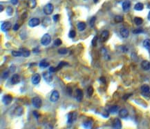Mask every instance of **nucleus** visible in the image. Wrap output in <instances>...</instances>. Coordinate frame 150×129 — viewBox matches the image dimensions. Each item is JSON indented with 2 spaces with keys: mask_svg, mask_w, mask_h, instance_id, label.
<instances>
[{
  "mask_svg": "<svg viewBox=\"0 0 150 129\" xmlns=\"http://www.w3.org/2000/svg\"><path fill=\"white\" fill-rule=\"evenodd\" d=\"M51 42V37L49 34H45L41 39V43L43 46H48L49 45Z\"/></svg>",
  "mask_w": 150,
  "mask_h": 129,
  "instance_id": "obj_1",
  "label": "nucleus"
},
{
  "mask_svg": "<svg viewBox=\"0 0 150 129\" xmlns=\"http://www.w3.org/2000/svg\"><path fill=\"white\" fill-rule=\"evenodd\" d=\"M53 9H54V7H53V4L51 3H48L46 6L44 7V12L47 15H49L50 14H52L53 12Z\"/></svg>",
  "mask_w": 150,
  "mask_h": 129,
  "instance_id": "obj_2",
  "label": "nucleus"
},
{
  "mask_svg": "<svg viewBox=\"0 0 150 129\" xmlns=\"http://www.w3.org/2000/svg\"><path fill=\"white\" fill-rule=\"evenodd\" d=\"M32 104L34 106V107L37 108H40L42 106V101L41 98L39 97H35L32 99Z\"/></svg>",
  "mask_w": 150,
  "mask_h": 129,
  "instance_id": "obj_3",
  "label": "nucleus"
},
{
  "mask_svg": "<svg viewBox=\"0 0 150 129\" xmlns=\"http://www.w3.org/2000/svg\"><path fill=\"white\" fill-rule=\"evenodd\" d=\"M59 98V94L58 91L57 90H53L50 97V100L52 102H56Z\"/></svg>",
  "mask_w": 150,
  "mask_h": 129,
  "instance_id": "obj_4",
  "label": "nucleus"
},
{
  "mask_svg": "<svg viewBox=\"0 0 150 129\" xmlns=\"http://www.w3.org/2000/svg\"><path fill=\"white\" fill-rule=\"evenodd\" d=\"M40 20L38 18L34 17V18H32L29 20L28 25L31 27H35V26H37L40 24Z\"/></svg>",
  "mask_w": 150,
  "mask_h": 129,
  "instance_id": "obj_5",
  "label": "nucleus"
},
{
  "mask_svg": "<svg viewBox=\"0 0 150 129\" xmlns=\"http://www.w3.org/2000/svg\"><path fill=\"white\" fill-rule=\"evenodd\" d=\"M43 77L47 82H50L53 80V75L51 74V72H44L43 73Z\"/></svg>",
  "mask_w": 150,
  "mask_h": 129,
  "instance_id": "obj_6",
  "label": "nucleus"
},
{
  "mask_svg": "<svg viewBox=\"0 0 150 129\" xmlns=\"http://www.w3.org/2000/svg\"><path fill=\"white\" fill-rule=\"evenodd\" d=\"M109 36V33L107 31H104L103 32L101 33V35H100V42H106V40H108Z\"/></svg>",
  "mask_w": 150,
  "mask_h": 129,
  "instance_id": "obj_7",
  "label": "nucleus"
},
{
  "mask_svg": "<svg viewBox=\"0 0 150 129\" xmlns=\"http://www.w3.org/2000/svg\"><path fill=\"white\" fill-rule=\"evenodd\" d=\"M41 80V77L40 75V74L38 73H35L33 75V77L31 78V82L32 83L35 84V85H37L38 84L40 83Z\"/></svg>",
  "mask_w": 150,
  "mask_h": 129,
  "instance_id": "obj_8",
  "label": "nucleus"
},
{
  "mask_svg": "<svg viewBox=\"0 0 150 129\" xmlns=\"http://www.w3.org/2000/svg\"><path fill=\"white\" fill-rule=\"evenodd\" d=\"M76 120V113L73 112V113H70L68 115V121L67 123L68 124H72V123Z\"/></svg>",
  "mask_w": 150,
  "mask_h": 129,
  "instance_id": "obj_9",
  "label": "nucleus"
},
{
  "mask_svg": "<svg viewBox=\"0 0 150 129\" xmlns=\"http://www.w3.org/2000/svg\"><path fill=\"white\" fill-rule=\"evenodd\" d=\"M12 100H13V97H12V96L10 95H5L3 96V99H2L3 103L5 105L10 104L11 103Z\"/></svg>",
  "mask_w": 150,
  "mask_h": 129,
  "instance_id": "obj_10",
  "label": "nucleus"
},
{
  "mask_svg": "<svg viewBox=\"0 0 150 129\" xmlns=\"http://www.w3.org/2000/svg\"><path fill=\"white\" fill-rule=\"evenodd\" d=\"M11 23L9 22H3V24H1V30L4 32H7L8 31H9L10 28H11Z\"/></svg>",
  "mask_w": 150,
  "mask_h": 129,
  "instance_id": "obj_11",
  "label": "nucleus"
},
{
  "mask_svg": "<svg viewBox=\"0 0 150 129\" xmlns=\"http://www.w3.org/2000/svg\"><path fill=\"white\" fill-rule=\"evenodd\" d=\"M20 82V77L18 74H14L11 77V83L13 84H17Z\"/></svg>",
  "mask_w": 150,
  "mask_h": 129,
  "instance_id": "obj_12",
  "label": "nucleus"
},
{
  "mask_svg": "<svg viewBox=\"0 0 150 129\" xmlns=\"http://www.w3.org/2000/svg\"><path fill=\"white\" fill-rule=\"evenodd\" d=\"M75 93H76V96H75V98L77 99L78 101H81V100L83 98V92H82V90L81 89H77L76 91H75Z\"/></svg>",
  "mask_w": 150,
  "mask_h": 129,
  "instance_id": "obj_13",
  "label": "nucleus"
},
{
  "mask_svg": "<svg viewBox=\"0 0 150 129\" xmlns=\"http://www.w3.org/2000/svg\"><path fill=\"white\" fill-rule=\"evenodd\" d=\"M141 67L145 71H148L150 69V62L147 60H144L141 63Z\"/></svg>",
  "mask_w": 150,
  "mask_h": 129,
  "instance_id": "obj_14",
  "label": "nucleus"
},
{
  "mask_svg": "<svg viewBox=\"0 0 150 129\" xmlns=\"http://www.w3.org/2000/svg\"><path fill=\"white\" fill-rule=\"evenodd\" d=\"M131 7V2L129 1V0H127V1H125L123 3H122V9L125 12H127L128 11L129 8Z\"/></svg>",
  "mask_w": 150,
  "mask_h": 129,
  "instance_id": "obj_15",
  "label": "nucleus"
},
{
  "mask_svg": "<svg viewBox=\"0 0 150 129\" xmlns=\"http://www.w3.org/2000/svg\"><path fill=\"white\" fill-rule=\"evenodd\" d=\"M129 115V112L127 109H121L120 111H119V116L121 117V118H126Z\"/></svg>",
  "mask_w": 150,
  "mask_h": 129,
  "instance_id": "obj_16",
  "label": "nucleus"
},
{
  "mask_svg": "<svg viewBox=\"0 0 150 129\" xmlns=\"http://www.w3.org/2000/svg\"><path fill=\"white\" fill-rule=\"evenodd\" d=\"M120 33L123 38H127L129 37V32L127 28H121V30L120 31Z\"/></svg>",
  "mask_w": 150,
  "mask_h": 129,
  "instance_id": "obj_17",
  "label": "nucleus"
},
{
  "mask_svg": "<svg viewBox=\"0 0 150 129\" xmlns=\"http://www.w3.org/2000/svg\"><path fill=\"white\" fill-rule=\"evenodd\" d=\"M113 128L114 129H120L122 128V124H121V122L119 119H116L114 120L113 122Z\"/></svg>",
  "mask_w": 150,
  "mask_h": 129,
  "instance_id": "obj_18",
  "label": "nucleus"
},
{
  "mask_svg": "<svg viewBox=\"0 0 150 129\" xmlns=\"http://www.w3.org/2000/svg\"><path fill=\"white\" fill-rule=\"evenodd\" d=\"M141 91L143 92V94L144 95H147V94H149L150 92V86L148 85H146L145 84L143 86H141Z\"/></svg>",
  "mask_w": 150,
  "mask_h": 129,
  "instance_id": "obj_19",
  "label": "nucleus"
},
{
  "mask_svg": "<svg viewBox=\"0 0 150 129\" xmlns=\"http://www.w3.org/2000/svg\"><path fill=\"white\" fill-rule=\"evenodd\" d=\"M27 5L30 8H35L37 5V1L36 0H28Z\"/></svg>",
  "mask_w": 150,
  "mask_h": 129,
  "instance_id": "obj_20",
  "label": "nucleus"
},
{
  "mask_svg": "<svg viewBox=\"0 0 150 129\" xmlns=\"http://www.w3.org/2000/svg\"><path fill=\"white\" fill-rule=\"evenodd\" d=\"M19 50L22 52V56L24 57H29V55H30V54H31V52H30L28 49H26V48H20Z\"/></svg>",
  "mask_w": 150,
  "mask_h": 129,
  "instance_id": "obj_21",
  "label": "nucleus"
},
{
  "mask_svg": "<svg viewBox=\"0 0 150 129\" xmlns=\"http://www.w3.org/2000/svg\"><path fill=\"white\" fill-rule=\"evenodd\" d=\"M24 113V109L22 106H18L15 108V114L17 116H21Z\"/></svg>",
  "mask_w": 150,
  "mask_h": 129,
  "instance_id": "obj_22",
  "label": "nucleus"
},
{
  "mask_svg": "<svg viewBox=\"0 0 150 129\" xmlns=\"http://www.w3.org/2000/svg\"><path fill=\"white\" fill-rule=\"evenodd\" d=\"M85 28H86V24H85V22H80L78 24V29L80 31H85Z\"/></svg>",
  "mask_w": 150,
  "mask_h": 129,
  "instance_id": "obj_23",
  "label": "nucleus"
},
{
  "mask_svg": "<svg viewBox=\"0 0 150 129\" xmlns=\"http://www.w3.org/2000/svg\"><path fill=\"white\" fill-rule=\"evenodd\" d=\"M143 46L147 50L150 51V40H145L143 42Z\"/></svg>",
  "mask_w": 150,
  "mask_h": 129,
  "instance_id": "obj_24",
  "label": "nucleus"
},
{
  "mask_svg": "<svg viewBox=\"0 0 150 129\" xmlns=\"http://www.w3.org/2000/svg\"><path fill=\"white\" fill-rule=\"evenodd\" d=\"M143 8L144 6L142 3H137L134 6V9L136 10H138V11H141V10H142L143 9Z\"/></svg>",
  "mask_w": 150,
  "mask_h": 129,
  "instance_id": "obj_25",
  "label": "nucleus"
},
{
  "mask_svg": "<svg viewBox=\"0 0 150 129\" xmlns=\"http://www.w3.org/2000/svg\"><path fill=\"white\" fill-rule=\"evenodd\" d=\"M143 22V19L141 18V17H135L134 18V23L136 25H138V26L142 24Z\"/></svg>",
  "mask_w": 150,
  "mask_h": 129,
  "instance_id": "obj_26",
  "label": "nucleus"
},
{
  "mask_svg": "<svg viewBox=\"0 0 150 129\" xmlns=\"http://www.w3.org/2000/svg\"><path fill=\"white\" fill-rule=\"evenodd\" d=\"M118 111V106H113L110 108L109 109V112L111 113H116Z\"/></svg>",
  "mask_w": 150,
  "mask_h": 129,
  "instance_id": "obj_27",
  "label": "nucleus"
},
{
  "mask_svg": "<svg viewBox=\"0 0 150 129\" xmlns=\"http://www.w3.org/2000/svg\"><path fill=\"white\" fill-rule=\"evenodd\" d=\"M91 126H92V122L91 121H87L83 124V126L85 128H87V129H90Z\"/></svg>",
  "mask_w": 150,
  "mask_h": 129,
  "instance_id": "obj_28",
  "label": "nucleus"
},
{
  "mask_svg": "<svg viewBox=\"0 0 150 129\" xmlns=\"http://www.w3.org/2000/svg\"><path fill=\"white\" fill-rule=\"evenodd\" d=\"M12 55L13 57H20V56H22V52L19 50V51H16V50H13L12 51Z\"/></svg>",
  "mask_w": 150,
  "mask_h": 129,
  "instance_id": "obj_29",
  "label": "nucleus"
},
{
  "mask_svg": "<svg viewBox=\"0 0 150 129\" xmlns=\"http://www.w3.org/2000/svg\"><path fill=\"white\" fill-rule=\"evenodd\" d=\"M122 20H123V17L122 16H116L115 18H114V21L116 22V23H120V22H122Z\"/></svg>",
  "mask_w": 150,
  "mask_h": 129,
  "instance_id": "obj_30",
  "label": "nucleus"
},
{
  "mask_svg": "<svg viewBox=\"0 0 150 129\" xmlns=\"http://www.w3.org/2000/svg\"><path fill=\"white\" fill-rule=\"evenodd\" d=\"M49 66V64L48 62H45V61H42V62L40 63V66L41 68H47Z\"/></svg>",
  "mask_w": 150,
  "mask_h": 129,
  "instance_id": "obj_31",
  "label": "nucleus"
},
{
  "mask_svg": "<svg viewBox=\"0 0 150 129\" xmlns=\"http://www.w3.org/2000/svg\"><path fill=\"white\" fill-rule=\"evenodd\" d=\"M58 52L61 55H65L68 52V50L66 48H59L58 50Z\"/></svg>",
  "mask_w": 150,
  "mask_h": 129,
  "instance_id": "obj_32",
  "label": "nucleus"
},
{
  "mask_svg": "<svg viewBox=\"0 0 150 129\" xmlns=\"http://www.w3.org/2000/svg\"><path fill=\"white\" fill-rule=\"evenodd\" d=\"M68 64L66 63V62H61L59 64V65L57 66L56 67V70L57 71V70H59V69H61L64 66H65V65H67Z\"/></svg>",
  "mask_w": 150,
  "mask_h": 129,
  "instance_id": "obj_33",
  "label": "nucleus"
},
{
  "mask_svg": "<svg viewBox=\"0 0 150 129\" xmlns=\"http://www.w3.org/2000/svg\"><path fill=\"white\" fill-rule=\"evenodd\" d=\"M62 40L60 39H56V40L54 41V45L55 46H59L60 45H62Z\"/></svg>",
  "mask_w": 150,
  "mask_h": 129,
  "instance_id": "obj_34",
  "label": "nucleus"
},
{
  "mask_svg": "<svg viewBox=\"0 0 150 129\" xmlns=\"http://www.w3.org/2000/svg\"><path fill=\"white\" fill-rule=\"evenodd\" d=\"M87 93L89 96H92L94 93V88L92 86H89L87 89Z\"/></svg>",
  "mask_w": 150,
  "mask_h": 129,
  "instance_id": "obj_35",
  "label": "nucleus"
},
{
  "mask_svg": "<svg viewBox=\"0 0 150 129\" xmlns=\"http://www.w3.org/2000/svg\"><path fill=\"white\" fill-rule=\"evenodd\" d=\"M6 12L8 15H10V16L12 15V14H13V8H12L11 6H8L6 9Z\"/></svg>",
  "mask_w": 150,
  "mask_h": 129,
  "instance_id": "obj_36",
  "label": "nucleus"
},
{
  "mask_svg": "<svg viewBox=\"0 0 150 129\" xmlns=\"http://www.w3.org/2000/svg\"><path fill=\"white\" fill-rule=\"evenodd\" d=\"M96 17H93L91 19V20H90V22H89V24H90V26H91V27H94V25H95V22H96Z\"/></svg>",
  "mask_w": 150,
  "mask_h": 129,
  "instance_id": "obj_37",
  "label": "nucleus"
},
{
  "mask_svg": "<svg viewBox=\"0 0 150 129\" xmlns=\"http://www.w3.org/2000/svg\"><path fill=\"white\" fill-rule=\"evenodd\" d=\"M75 35H76V33L75 31H71L69 32V37L70 38H74L75 37Z\"/></svg>",
  "mask_w": 150,
  "mask_h": 129,
  "instance_id": "obj_38",
  "label": "nucleus"
},
{
  "mask_svg": "<svg viewBox=\"0 0 150 129\" xmlns=\"http://www.w3.org/2000/svg\"><path fill=\"white\" fill-rule=\"evenodd\" d=\"M97 40H98V37H95L92 40V45L94 46H96V44H97Z\"/></svg>",
  "mask_w": 150,
  "mask_h": 129,
  "instance_id": "obj_39",
  "label": "nucleus"
},
{
  "mask_svg": "<svg viewBox=\"0 0 150 129\" xmlns=\"http://www.w3.org/2000/svg\"><path fill=\"white\" fill-rule=\"evenodd\" d=\"M143 30L141 29V28H138V29H136V30H134V31H133V33L134 34H138V33H142L143 32Z\"/></svg>",
  "mask_w": 150,
  "mask_h": 129,
  "instance_id": "obj_40",
  "label": "nucleus"
},
{
  "mask_svg": "<svg viewBox=\"0 0 150 129\" xmlns=\"http://www.w3.org/2000/svg\"><path fill=\"white\" fill-rule=\"evenodd\" d=\"M8 71H5L4 73H3V76H2V78H3V79H6V78H7L8 77Z\"/></svg>",
  "mask_w": 150,
  "mask_h": 129,
  "instance_id": "obj_41",
  "label": "nucleus"
},
{
  "mask_svg": "<svg viewBox=\"0 0 150 129\" xmlns=\"http://www.w3.org/2000/svg\"><path fill=\"white\" fill-rule=\"evenodd\" d=\"M59 15H55L53 16V20H54L55 22H57L58 19H59Z\"/></svg>",
  "mask_w": 150,
  "mask_h": 129,
  "instance_id": "obj_42",
  "label": "nucleus"
},
{
  "mask_svg": "<svg viewBox=\"0 0 150 129\" xmlns=\"http://www.w3.org/2000/svg\"><path fill=\"white\" fill-rule=\"evenodd\" d=\"M19 25L18 24H15V26H13V30L14 31H17V30H19Z\"/></svg>",
  "mask_w": 150,
  "mask_h": 129,
  "instance_id": "obj_43",
  "label": "nucleus"
},
{
  "mask_svg": "<svg viewBox=\"0 0 150 129\" xmlns=\"http://www.w3.org/2000/svg\"><path fill=\"white\" fill-rule=\"evenodd\" d=\"M49 71H50V72H51V73H54V72L57 71L56 68L51 66V67H50V68H49Z\"/></svg>",
  "mask_w": 150,
  "mask_h": 129,
  "instance_id": "obj_44",
  "label": "nucleus"
},
{
  "mask_svg": "<svg viewBox=\"0 0 150 129\" xmlns=\"http://www.w3.org/2000/svg\"><path fill=\"white\" fill-rule=\"evenodd\" d=\"M100 82H102V83H104V84H105V82H106V80H105V78L104 77H101L100 78Z\"/></svg>",
  "mask_w": 150,
  "mask_h": 129,
  "instance_id": "obj_45",
  "label": "nucleus"
},
{
  "mask_svg": "<svg viewBox=\"0 0 150 129\" xmlns=\"http://www.w3.org/2000/svg\"><path fill=\"white\" fill-rule=\"evenodd\" d=\"M67 91H68V93H69V95H71V94H72L71 88H70V87H68V88H67Z\"/></svg>",
  "mask_w": 150,
  "mask_h": 129,
  "instance_id": "obj_46",
  "label": "nucleus"
},
{
  "mask_svg": "<svg viewBox=\"0 0 150 129\" xmlns=\"http://www.w3.org/2000/svg\"><path fill=\"white\" fill-rule=\"evenodd\" d=\"M11 3H13V5H16L18 3V0H11Z\"/></svg>",
  "mask_w": 150,
  "mask_h": 129,
  "instance_id": "obj_47",
  "label": "nucleus"
},
{
  "mask_svg": "<svg viewBox=\"0 0 150 129\" xmlns=\"http://www.w3.org/2000/svg\"><path fill=\"white\" fill-rule=\"evenodd\" d=\"M33 115H34L35 117H36V118H38V117H39V114L36 111H33Z\"/></svg>",
  "mask_w": 150,
  "mask_h": 129,
  "instance_id": "obj_48",
  "label": "nucleus"
},
{
  "mask_svg": "<svg viewBox=\"0 0 150 129\" xmlns=\"http://www.w3.org/2000/svg\"><path fill=\"white\" fill-rule=\"evenodd\" d=\"M0 7H1V10H0V11H1V12H2V11H3V6H2V5H1V6H0Z\"/></svg>",
  "mask_w": 150,
  "mask_h": 129,
  "instance_id": "obj_49",
  "label": "nucleus"
},
{
  "mask_svg": "<svg viewBox=\"0 0 150 129\" xmlns=\"http://www.w3.org/2000/svg\"><path fill=\"white\" fill-rule=\"evenodd\" d=\"M147 18H148V19L150 21V12H149V14H148V16H147Z\"/></svg>",
  "mask_w": 150,
  "mask_h": 129,
  "instance_id": "obj_50",
  "label": "nucleus"
},
{
  "mask_svg": "<svg viewBox=\"0 0 150 129\" xmlns=\"http://www.w3.org/2000/svg\"><path fill=\"white\" fill-rule=\"evenodd\" d=\"M94 3H97L98 1V0H94Z\"/></svg>",
  "mask_w": 150,
  "mask_h": 129,
  "instance_id": "obj_51",
  "label": "nucleus"
}]
</instances>
